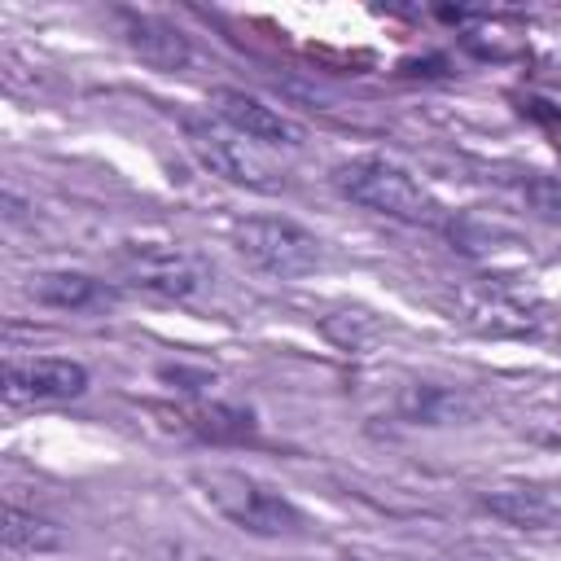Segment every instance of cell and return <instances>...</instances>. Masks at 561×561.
Instances as JSON below:
<instances>
[{"instance_id": "obj_13", "label": "cell", "mask_w": 561, "mask_h": 561, "mask_svg": "<svg viewBox=\"0 0 561 561\" xmlns=\"http://www.w3.org/2000/svg\"><path fill=\"white\" fill-rule=\"evenodd\" d=\"M526 202H530L539 215H548V219H561V184H557V180H548V175H535V180L526 184Z\"/></svg>"}, {"instance_id": "obj_6", "label": "cell", "mask_w": 561, "mask_h": 561, "mask_svg": "<svg viewBox=\"0 0 561 561\" xmlns=\"http://www.w3.org/2000/svg\"><path fill=\"white\" fill-rule=\"evenodd\" d=\"M123 280L158 294V298H188L202 289V263L175 245H136L118 259Z\"/></svg>"}, {"instance_id": "obj_8", "label": "cell", "mask_w": 561, "mask_h": 561, "mask_svg": "<svg viewBox=\"0 0 561 561\" xmlns=\"http://www.w3.org/2000/svg\"><path fill=\"white\" fill-rule=\"evenodd\" d=\"M123 39L127 48L149 61L153 70H188L193 66V44L188 35L167 22V18H153V13H123Z\"/></svg>"}, {"instance_id": "obj_11", "label": "cell", "mask_w": 561, "mask_h": 561, "mask_svg": "<svg viewBox=\"0 0 561 561\" xmlns=\"http://www.w3.org/2000/svg\"><path fill=\"white\" fill-rule=\"evenodd\" d=\"M0 535H4V548L9 552H57L66 543V530L53 517H44L35 508H22V504H9L4 508Z\"/></svg>"}, {"instance_id": "obj_7", "label": "cell", "mask_w": 561, "mask_h": 561, "mask_svg": "<svg viewBox=\"0 0 561 561\" xmlns=\"http://www.w3.org/2000/svg\"><path fill=\"white\" fill-rule=\"evenodd\" d=\"M210 105H215L219 123L232 127L237 136H245L250 145H285V149L302 145V127L294 118H285L280 110L263 105L259 96H250L241 88H215Z\"/></svg>"}, {"instance_id": "obj_1", "label": "cell", "mask_w": 561, "mask_h": 561, "mask_svg": "<svg viewBox=\"0 0 561 561\" xmlns=\"http://www.w3.org/2000/svg\"><path fill=\"white\" fill-rule=\"evenodd\" d=\"M333 188L373 215H386L399 224H438V202L421 188V180H412L408 167L390 158L364 153L333 167Z\"/></svg>"}, {"instance_id": "obj_10", "label": "cell", "mask_w": 561, "mask_h": 561, "mask_svg": "<svg viewBox=\"0 0 561 561\" xmlns=\"http://www.w3.org/2000/svg\"><path fill=\"white\" fill-rule=\"evenodd\" d=\"M31 298L57 311H101L114 302V289L83 272H44L31 280Z\"/></svg>"}, {"instance_id": "obj_12", "label": "cell", "mask_w": 561, "mask_h": 561, "mask_svg": "<svg viewBox=\"0 0 561 561\" xmlns=\"http://www.w3.org/2000/svg\"><path fill=\"white\" fill-rule=\"evenodd\" d=\"M188 425H193L202 438H215V443H237V438H250V434H254V416H250L245 408H232V403L197 408Z\"/></svg>"}, {"instance_id": "obj_5", "label": "cell", "mask_w": 561, "mask_h": 561, "mask_svg": "<svg viewBox=\"0 0 561 561\" xmlns=\"http://www.w3.org/2000/svg\"><path fill=\"white\" fill-rule=\"evenodd\" d=\"M88 390V368L79 359L39 355V359H9L4 364V403L35 408V403H66Z\"/></svg>"}, {"instance_id": "obj_9", "label": "cell", "mask_w": 561, "mask_h": 561, "mask_svg": "<svg viewBox=\"0 0 561 561\" xmlns=\"http://www.w3.org/2000/svg\"><path fill=\"white\" fill-rule=\"evenodd\" d=\"M482 508L495 513L500 522L508 526H522V530H539L548 522L561 517V491L557 486H495L482 495Z\"/></svg>"}, {"instance_id": "obj_3", "label": "cell", "mask_w": 561, "mask_h": 561, "mask_svg": "<svg viewBox=\"0 0 561 561\" xmlns=\"http://www.w3.org/2000/svg\"><path fill=\"white\" fill-rule=\"evenodd\" d=\"M232 245L245 263H254L259 272H272V276H302L320 263V241L302 224L280 219V215L237 219Z\"/></svg>"}, {"instance_id": "obj_4", "label": "cell", "mask_w": 561, "mask_h": 561, "mask_svg": "<svg viewBox=\"0 0 561 561\" xmlns=\"http://www.w3.org/2000/svg\"><path fill=\"white\" fill-rule=\"evenodd\" d=\"M180 127H184V140H188L193 158H197L210 175H219V180H228V184H241V188H276V171H272V167L250 149V140L237 136L232 127H219V123L197 118V114H184Z\"/></svg>"}, {"instance_id": "obj_2", "label": "cell", "mask_w": 561, "mask_h": 561, "mask_svg": "<svg viewBox=\"0 0 561 561\" xmlns=\"http://www.w3.org/2000/svg\"><path fill=\"white\" fill-rule=\"evenodd\" d=\"M202 486H206V500L237 526V530H250V535H263V539H289V535H307V513L280 495L276 486L250 478V473H237V469H210L202 473Z\"/></svg>"}]
</instances>
